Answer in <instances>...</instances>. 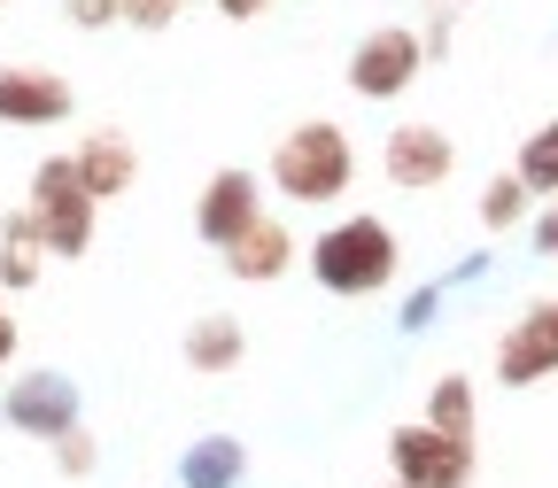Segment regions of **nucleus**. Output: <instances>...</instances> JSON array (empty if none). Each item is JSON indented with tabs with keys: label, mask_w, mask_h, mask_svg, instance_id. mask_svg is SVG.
<instances>
[{
	"label": "nucleus",
	"mask_w": 558,
	"mask_h": 488,
	"mask_svg": "<svg viewBox=\"0 0 558 488\" xmlns=\"http://www.w3.org/2000/svg\"><path fill=\"white\" fill-rule=\"evenodd\" d=\"M311 279L326 295H341V303H365V295H380L388 279L403 271V248H396V225L388 218H365V209H349V218H333L311 248Z\"/></svg>",
	"instance_id": "nucleus-1"
},
{
	"label": "nucleus",
	"mask_w": 558,
	"mask_h": 488,
	"mask_svg": "<svg viewBox=\"0 0 558 488\" xmlns=\"http://www.w3.org/2000/svg\"><path fill=\"white\" fill-rule=\"evenodd\" d=\"M271 186L288 194V202H303V209L341 202L349 186H357V148H349V132L326 124V117L279 132V148H271Z\"/></svg>",
	"instance_id": "nucleus-2"
},
{
	"label": "nucleus",
	"mask_w": 558,
	"mask_h": 488,
	"mask_svg": "<svg viewBox=\"0 0 558 488\" xmlns=\"http://www.w3.org/2000/svg\"><path fill=\"white\" fill-rule=\"evenodd\" d=\"M24 218L39 233L47 256H86L94 248V218H101V202L78 186V171H70V156H47L24 186Z\"/></svg>",
	"instance_id": "nucleus-3"
},
{
	"label": "nucleus",
	"mask_w": 558,
	"mask_h": 488,
	"mask_svg": "<svg viewBox=\"0 0 558 488\" xmlns=\"http://www.w3.org/2000/svg\"><path fill=\"white\" fill-rule=\"evenodd\" d=\"M473 473H481V450L435 435L427 418L388 435V480H403V488H473Z\"/></svg>",
	"instance_id": "nucleus-4"
},
{
	"label": "nucleus",
	"mask_w": 558,
	"mask_h": 488,
	"mask_svg": "<svg viewBox=\"0 0 558 488\" xmlns=\"http://www.w3.org/2000/svg\"><path fill=\"white\" fill-rule=\"evenodd\" d=\"M418 70H427V54H418V32L411 24H373L357 39V54H349V94L365 101H403L418 86Z\"/></svg>",
	"instance_id": "nucleus-5"
},
{
	"label": "nucleus",
	"mask_w": 558,
	"mask_h": 488,
	"mask_svg": "<svg viewBox=\"0 0 558 488\" xmlns=\"http://www.w3.org/2000/svg\"><path fill=\"white\" fill-rule=\"evenodd\" d=\"M497 380H505V388H543V380H558V295L527 303V310L505 326V341H497Z\"/></svg>",
	"instance_id": "nucleus-6"
},
{
	"label": "nucleus",
	"mask_w": 558,
	"mask_h": 488,
	"mask_svg": "<svg viewBox=\"0 0 558 488\" xmlns=\"http://www.w3.org/2000/svg\"><path fill=\"white\" fill-rule=\"evenodd\" d=\"M264 218V179L256 171H209L202 179V194H194V233H202V248H233L248 225Z\"/></svg>",
	"instance_id": "nucleus-7"
},
{
	"label": "nucleus",
	"mask_w": 558,
	"mask_h": 488,
	"mask_svg": "<svg viewBox=\"0 0 558 488\" xmlns=\"http://www.w3.org/2000/svg\"><path fill=\"white\" fill-rule=\"evenodd\" d=\"M0 418H9L16 435H32V442H54L62 427H78V380L70 373H24V380H9V395H0Z\"/></svg>",
	"instance_id": "nucleus-8"
},
{
	"label": "nucleus",
	"mask_w": 558,
	"mask_h": 488,
	"mask_svg": "<svg viewBox=\"0 0 558 488\" xmlns=\"http://www.w3.org/2000/svg\"><path fill=\"white\" fill-rule=\"evenodd\" d=\"M450 163H458V148H450L442 124H396L388 148H380V171L396 194H435L450 179Z\"/></svg>",
	"instance_id": "nucleus-9"
},
{
	"label": "nucleus",
	"mask_w": 558,
	"mask_h": 488,
	"mask_svg": "<svg viewBox=\"0 0 558 488\" xmlns=\"http://www.w3.org/2000/svg\"><path fill=\"white\" fill-rule=\"evenodd\" d=\"M70 109H78L70 78H54V70H32V62H0V124L39 132V124H62Z\"/></svg>",
	"instance_id": "nucleus-10"
},
{
	"label": "nucleus",
	"mask_w": 558,
	"mask_h": 488,
	"mask_svg": "<svg viewBox=\"0 0 558 488\" xmlns=\"http://www.w3.org/2000/svg\"><path fill=\"white\" fill-rule=\"evenodd\" d=\"M218 256H226V271L241 279V288H271V279H288V264H295L303 248H295V233L279 225V218H256V225H248L233 248H218Z\"/></svg>",
	"instance_id": "nucleus-11"
},
{
	"label": "nucleus",
	"mask_w": 558,
	"mask_h": 488,
	"mask_svg": "<svg viewBox=\"0 0 558 488\" xmlns=\"http://www.w3.org/2000/svg\"><path fill=\"white\" fill-rule=\"evenodd\" d=\"M70 171H78V186H86L94 202H117V194H132L140 156H132L124 132H86L78 148H70Z\"/></svg>",
	"instance_id": "nucleus-12"
},
{
	"label": "nucleus",
	"mask_w": 558,
	"mask_h": 488,
	"mask_svg": "<svg viewBox=\"0 0 558 488\" xmlns=\"http://www.w3.org/2000/svg\"><path fill=\"white\" fill-rule=\"evenodd\" d=\"M179 357H186V373H202V380H226V373L248 357V333H241V318L209 310V318H194V326H186Z\"/></svg>",
	"instance_id": "nucleus-13"
},
{
	"label": "nucleus",
	"mask_w": 558,
	"mask_h": 488,
	"mask_svg": "<svg viewBox=\"0 0 558 488\" xmlns=\"http://www.w3.org/2000/svg\"><path fill=\"white\" fill-rule=\"evenodd\" d=\"M248 480V450L233 435H202L179 457V488H241Z\"/></svg>",
	"instance_id": "nucleus-14"
},
{
	"label": "nucleus",
	"mask_w": 558,
	"mask_h": 488,
	"mask_svg": "<svg viewBox=\"0 0 558 488\" xmlns=\"http://www.w3.org/2000/svg\"><path fill=\"white\" fill-rule=\"evenodd\" d=\"M427 427L481 450V411H473V380H465V373H442V380H435V395H427Z\"/></svg>",
	"instance_id": "nucleus-15"
},
{
	"label": "nucleus",
	"mask_w": 558,
	"mask_h": 488,
	"mask_svg": "<svg viewBox=\"0 0 558 488\" xmlns=\"http://www.w3.org/2000/svg\"><path fill=\"white\" fill-rule=\"evenodd\" d=\"M39 233H32V218L24 209H9L0 218V295H16V288H39Z\"/></svg>",
	"instance_id": "nucleus-16"
},
{
	"label": "nucleus",
	"mask_w": 558,
	"mask_h": 488,
	"mask_svg": "<svg viewBox=\"0 0 558 488\" xmlns=\"http://www.w3.org/2000/svg\"><path fill=\"white\" fill-rule=\"evenodd\" d=\"M512 179L543 202V194H558V117L550 124H535L527 139H520V156H512Z\"/></svg>",
	"instance_id": "nucleus-17"
},
{
	"label": "nucleus",
	"mask_w": 558,
	"mask_h": 488,
	"mask_svg": "<svg viewBox=\"0 0 558 488\" xmlns=\"http://www.w3.org/2000/svg\"><path fill=\"white\" fill-rule=\"evenodd\" d=\"M527 209H535V194H527L512 171H497V179L481 186V225H488V233H512V225L527 218Z\"/></svg>",
	"instance_id": "nucleus-18"
},
{
	"label": "nucleus",
	"mask_w": 558,
	"mask_h": 488,
	"mask_svg": "<svg viewBox=\"0 0 558 488\" xmlns=\"http://www.w3.org/2000/svg\"><path fill=\"white\" fill-rule=\"evenodd\" d=\"M94 457H101V450H94V435H86V427H62V435H54V465H62L70 480H86V473H94Z\"/></svg>",
	"instance_id": "nucleus-19"
},
{
	"label": "nucleus",
	"mask_w": 558,
	"mask_h": 488,
	"mask_svg": "<svg viewBox=\"0 0 558 488\" xmlns=\"http://www.w3.org/2000/svg\"><path fill=\"white\" fill-rule=\"evenodd\" d=\"M171 16H179V0H117V24H132V32H171Z\"/></svg>",
	"instance_id": "nucleus-20"
},
{
	"label": "nucleus",
	"mask_w": 558,
	"mask_h": 488,
	"mask_svg": "<svg viewBox=\"0 0 558 488\" xmlns=\"http://www.w3.org/2000/svg\"><path fill=\"white\" fill-rule=\"evenodd\" d=\"M62 9H70V24H78V32H109V24H117V0H62Z\"/></svg>",
	"instance_id": "nucleus-21"
},
{
	"label": "nucleus",
	"mask_w": 558,
	"mask_h": 488,
	"mask_svg": "<svg viewBox=\"0 0 558 488\" xmlns=\"http://www.w3.org/2000/svg\"><path fill=\"white\" fill-rule=\"evenodd\" d=\"M435 303H442V288H418V295L403 303V326L418 333V326H427V318H435Z\"/></svg>",
	"instance_id": "nucleus-22"
},
{
	"label": "nucleus",
	"mask_w": 558,
	"mask_h": 488,
	"mask_svg": "<svg viewBox=\"0 0 558 488\" xmlns=\"http://www.w3.org/2000/svg\"><path fill=\"white\" fill-rule=\"evenodd\" d=\"M535 248H543V256H558V202H550L543 218H535Z\"/></svg>",
	"instance_id": "nucleus-23"
},
{
	"label": "nucleus",
	"mask_w": 558,
	"mask_h": 488,
	"mask_svg": "<svg viewBox=\"0 0 558 488\" xmlns=\"http://www.w3.org/2000/svg\"><path fill=\"white\" fill-rule=\"evenodd\" d=\"M9 357H16V318H9V295H0V373H9Z\"/></svg>",
	"instance_id": "nucleus-24"
},
{
	"label": "nucleus",
	"mask_w": 558,
	"mask_h": 488,
	"mask_svg": "<svg viewBox=\"0 0 558 488\" xmlns=\"http://www.w3.org/2000/svg\"><path fill=\"white\" fill-rule=\"evenodd\" d=\"M271 0H218V16H233V24H248V16H264Z\"/></svg>",
	"instance_id": "nucleus-25"
},
{
	"label": "nucleus",
	"mask_w": 558,
	"mask_h": 488,
	"mask_svg": "<svg viewBox=\"0 0 558 488\" xmlns=\"http://www.w3.org/2000/svg\"><path fill=\"white\" fill-rule=\"evenodd\" d=\"M450 9H473V0H450Z\"/></svg>",
	"instance_id": "nucleus-26"
},
{
	"label": "nucleus",
	"mask_w": 558,
	"mask_h": 488,
	"mask_svg": "<svg viewBox=\"0 0 558 488\" xmlns=\"http://www.w3.org/2000/svg\"><path fill=\"white\" fill-rule=\"evenodd\" d=\"M380 488H403V480H380Z\"/></svg>",
	"instance_id": "nucleus-27"
},
{
	"label": "nucleus",
	"mask_w": 558,
	"mask_h": 488,
	"mask_svg": "<svg viewBox=\"0 0 558 488\" xmlns=\"http://www.w3.org/2000/svg\"><path fill=\"white\" fill-rule=\"evenodd\" d=\"M0 9H9V0H0Z\"/></svg>",
	"instance_id": "nucleus-28"
}]
</instances>
